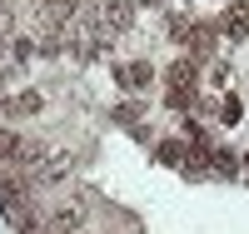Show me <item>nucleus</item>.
I'll return each mask as SVG.
<instances>
[{
    "mask_svg": "<svg viewBox=\"0 0 249 234\" xmlns=\"http://www.w3.org/2000/svg\"><path fill=\"white\" fill-rule=\"evenodd\" d=\"M135 5H140V0H100V5H95L100 30H110V35L130 30V25H135Z\"/></svg>",
    "mask_w": 249,
    "mask_h": 234,
    "instance_id": "obj_1",
    "label": "nucleus"
},
{
    "mask_svg": "<svg viewBox=\"0 0 249 234\" xmlns=\"http://www.w3.org/2000/svg\"><path fill=\"white\" fill-rule=\"evenodd\" d=\"M195 60H175V65H170V75H164V80H170V105H175V110H184V105H190V95H195Z\"/></svg>",
    "mask_w": 249,
    "mask_h": 234,
    "instance_id": "obj_2",
    "label": "nucleus"
},
{
    "mask_svg": "<svg viewBox=\"0 0 249 234\" xmlns=\"http://www.w3.org/2000/svg\"><path fill=\"white\" fill-rule=\"evenodd\" d=\"M35 144L30 140H20L15 130H0V160H15V164H35Z\"/></svg>",
    "mask_w": 249,
    "mask_h": 234,
    "instance_id": "obj_3",
    "label": "nucleus"
},
{
    "mask_svg": "<svg viewBox=\"0 0 249 234\" xmlns=\"http://www.w3.org/2000/svg\"><path fill=\"white\" fill-rule=\"evenodd\" d=\"M219 35H230V40H249V5H244V0H234V5L219 15Z\"/></svg>",
    "mask_w": 249,
    "mask_h": 234,
    "instance_id": "obj_4",
    "label": "nucleus"
},
{
    "mask_svg": "<svg viewBox=\"0 0 249 234\" xmlns=\"http://www.w3.org/2000/svg\"><path fill=\"white\" fill-rule=\"evenodd\" d=\"M150 80H155V70L144 65V60H130V65H120V85H124V90H144Z\"/></svg>",
    "mask_w": 249,
    "mask_h": 234,
    "instance_id": "obj_5",
    "label": "nucleus"
},
{
    "mask_svg": "<svg viewBox=\"0 0 249 234\" xmlns=\"http://www.w3.org/2000/svg\"><path fill=\"white\" fill-rule=\"evenodd\" d=\"M75 229H80V209H75V204H65V209L50 219V234H75Z\"/></svg>",
    "mask_w": 249,
    "mask_h": 234,
    "instance_id": "obj_6",
    "label": "nucleus"
},
{
    "mask_svg": "<svg viewBox=\"0 0 249 234\" xmlns=\"http://www.w3.org/2000/svg\"><path fill=\"white\" fill-rule=\"evenodd\" d=\"M5 110H10V115H30V110H40V100H35V95H20V100L5 105Z\"/></svg>",
    "mask_w": 249,
    "mask_h": 234,
    "instance_id": "obj_7",
    "label": "nucleus"
},
{
    "mask_svg": "<svg viewBox=\"0 0 249 234\" xmlns=\"http://www.w3.org/2000/svg\"><path fill=\"white\" fill-rule=\"evenodd\" d=\"M160 155H164V164H179V160H184V144H179V140H164Z\"/></svg>",
    "mask_w": 249,
    "mask_h": 234,
    "instance_id": "obj_8",
    "label": "nucleus"
},
{
    "mask_svg": "<svg viewBox=\"0 0 249 234\" xmlns=\"http://www.w3.org/2000/svg\"><path fill=\"white\" fill-rule=\"evenodd\" d=\"M219 115H224V125H234V120H239V100H224Z\"/></svg>",
    "mask_w": 249,
    "mask_h": 234,
    "instance_id": "obj_9",
    "label": "nucleus"
},
{
    "mask_svg": "<svg viewBox=\"0 0 249 234\" xmlns=\"http://www.w3.org/2000/svg\"><path fill=\"white\" fill-rule=\"evenodd\" d=\"M5 30H10V10L0 5V35H5Z\"/></svg>",
    "mask_w": 249,
    "mask_h": 234,
    "instance_id": "obj_10",
    "label": "nucleus"
},
{
    "mask_svg": "<svg viewBox=\"0 0 249 234\" xmlns=\"http://www.w3.org/2000/svg\"><path fill=\"white\" fill-rule=\"evenodd\" d=\"M144 5H164V0H144Z\"/></svg>",
    "mask_w": 249,
    "mask_h": 234,
    "instance_id": "obj_11",
    "label": "nucleus"
},
{
    "mask_svg": "<svg viewBox=\"0 0 249 234\" xmlns=\"http://www.w3.org/2000/svg\"><path fill=\"white\" fill-rule=\"evenodd\" d=\"M75 5H80V0H75Z\"/></svg>",
    "mask_w": 249,
    "mask_h": 234,
    "instance_id": "obj_12",
    "label": "nucleus"
}]
</instances>
